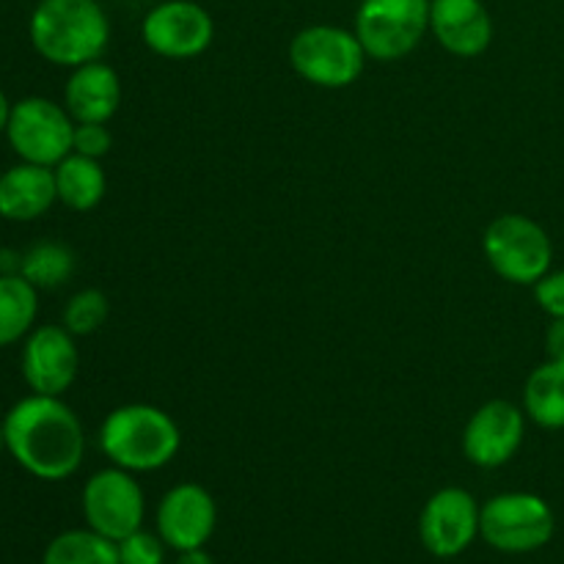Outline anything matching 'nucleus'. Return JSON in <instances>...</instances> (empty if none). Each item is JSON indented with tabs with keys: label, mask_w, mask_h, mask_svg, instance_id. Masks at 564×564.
Listing matches in <instances>:
<instances>
[{
	"label": "nucleus",
	"mask_w": 564,
	"mask_h": 564,
	"mask_svg": "<svg viewBox=\"0 0 564 564\" xmlns=\"http://www.w3.org/2000/svg\"><path fill=\"white\" fill-rule=\"evenodd\" d=\"M6 452L17 466L42 482H64L80 471L86 430L61 397L28 394L3 419Z\"/></svg>",
	"instance_id": "nucleus-1"
},
{
	"label": "nucleus",
	"mask_w": 564,
	"mask_h": 564,
	"mask_svg": "<svg viewBox=\"0 0 564 564\" xmlns=\"http://www.w3.org/2000/svg\"><path fill=\"white\" fill-rule=\"evenodd\" d=\"M28 36L47 64L75 69L102 58L110 20L97 0H39L28 20Z\"/></svg>",
	"instance_id": "nucleus-2"
},
{
	"label": "nucleus",
	"mask_w": 564,
	"mask_h": 564,
	"mask_svg": "<svg viewBox=\"0 0 564 564\" xmlns=\"http://www.w3.org/2000/svg\"><path fill=\"white\" fill-rule=\"evenodd\" d=\"M99 449L110 466L132 474L160 471L182 449L180 424L163 408L149 402L119 405L99 424Z\"/></svg>",
	"instance_id": "nucleus-3"
},
{
	"label": "nucleus",
	"mask_w": 564,
	"mask_h": 564,
	"mask_svg": "<svg viewBox=\"0 0 564 564\" xmlns=\"http://www.w3.org/2000/svg\"><path fill=\"white\" fill-rule=\"evenodd\" d=\"M369 55L356 31L341 25H308L290 42V64L297 77L317 88H347L364 75Z\"/></svg>",
	"instance_id": "nucleus-4"
},
{
	"label": "nucleus",
	"mask_w": 564,
	"mask_h": 564,
	"mask_svg": "<svg viewBox=\"0 0 564 564\" xmlns=\"http://www.w3.org/2000/svg\"><path fill=\"white\" fill-rule=\"evenodd\" d=\"M482 251L499 279L534 286L554 262V242L534 218L521 213L499 215L482 235Z\"/></svg>",
	"instance_id": "nucleus-5"
},
{
	"label": "nucleus",
	"mask_w": 564,
	"mask_h": 564,
	"mask_svg": "<svg viewBox=\"0 0 564 564\" xmlns=\"http://www.w3.org/2000/svg\"><path fill=\"white\" fill-rule=\"evenodd\" d=\"M556 529L549 501L527 490L488 499L479 510V538L501 554H532L551 543Z\"/></svg>",
	"instance_id": "nucleus-6"
},
{
	"label": "nucleus",
	"mask_w": 564,
	"mask_h": 564,
	"mask_svg": "<svg viewBox=\"0 0 564 564\" xmlns=\"http://www.w3.org/2000/svg\"><path fill=\"white\" fill-rule=\"evenodd\" d=\"M352 31L372 61H400L430 31V0H361Z\"/></svg>",
	"instance_id": "nucleus-7"
},
{
	"label": "nucleus",
	"mask_w": 564,
	"mask_h": 564,
	"mask_svg": "<svg viewBox=\"0 0 564 564\" xmlns=\"http://www.w3.org/2000/svg\"><path fill=\"white\" fill-rule=\"evenodd\" d=\"M6 138L22 163L55 169L66 154H72L75 119L53 99L25 97L11 105Z\"/></svg>",
	"instance_id": "nucleus-8"
},
{
	"label": "nucleus",
	"mask_w": 564,
	"mask_h": 564,
	"mask_svg": "<svg viewBox=\"0 0 564 564\" xmlns=\"http://www.w3.org/2000/svg\"><path fill=\"white\" fill-rule=\"evenodd\" d=\"M80 505L86 527L113 543L143 529V518H147V499H143L135 474L119 466L91 474L83 485Z\"/></svg>",
	"instance_id": "nucleus-9"
},
{
	"label": "nucleus",
	"mask_w": 564,
	"mask_h": 564,
	"mask_svg": "<svg viewBox=\"0 0 564 564\" xmlns=\"http://www.w3.org/2000/svg\"><path fill=\"white\" fill-rule=\"evenodd\" d=\"M141 39L160 58L191 61L213 44L215 20L196 0H163L143 17Z\"/></svg>",
	"instance_id": "nucleus-10"
},
{
	"label": "nucleus",
	"mask_w": 564,
	"mask_h": 564,
	"mask_svg": "<svg viewBox=\"0 0 564 564\" xmlns=\"http://www.w3.org/2000/svg\"><path fill=\"white\" fill-rule=\"evenodd\" d=\"M75 339L64 325H36L22 339L20 372L31 394L64 397L72 389L80 369Z\"/></svg>",
	"instance_id": "nucleus-11"
},
{
	"label": "nucleus",
	"mask_w": 564,
	"mask_h": 564,
	"mask_svg": "<svg viewBox=\"0 0 564 564\" xmlns=\"http://www.w3.org/2000/svg\"><path fill=\"white\" fill-rule=\"evenodd\" d=\"M479 501L466 488H441L419 516L422 545L438 560L460 556L479 538Z\"/></svg>",
	"instance_id": "nucleus-12"
},
{
	"label": "nucleus",
	"mask_w": 564,
	"mask_h": 564,
	"mask_svg": "<svg viewBox=\"0 0 564 564\" xmlns=\"http://www.w3.org/2000/svg\"><path fill=\"white\" fill-rule=\"evenodd\" d=\"M527 438V413L510 400H490L471 413L463 430V455L477 468H501Z\"/></svg>",
	"instance_id": "nucleus-13"
},
{
	"label": "nucleus",
	"mask_w": 564,
	"mask_h": 564,
	"mask_svg": "<svg viewBox=\"0 0 564 564\" xmlns=\"http://www.w3.org/2000/svg\"><path fill=\"white\" fill-rule=\"evenodd\" d=\"M158 534L169 549L180 551L204 549L218 527V505L213 494L196 482H180L160 499L154 512Z\"/></svg>",
	"instance_id": "nucleus-14"
},
{
	"label": "nucleus",
	"mask_w": 564,
	"mask_h": 564,
	"mask_svg": "<svg viewBox=\"0 0 564 564\" xmlns=\"http://www.w3.org/2000/svg\"><path fill=\"white\" fill-rule=\"evenodd\" d=\"M430 33L446 53L477 58L494 42V20L482 0H430Z\"/></svg>",
	"instance_id": "nucleus-15"
},
{
	"label": "nucleus",
	"mask_w": 564,
	"mask_h": 564,
	"mask_svg": "<svg viewBox=\"0 0 564 564\" xmlns=\"http://www.w3.org/2000/svg\"><path fill=\"white\" fill-rule=\"evenodd\" d=\"M121 105V80L119 72L110 64L88 61V64L75 66L64 83V108L75 119V124L83 121H99L108 124Z\"/></svg>",
	"instance_id": "nucleus-16"
},
{
	"label": "nucleus",
	"mask_w": 564,
	"mask_h": 564,
	"mask_svg": "<svg viewBox=\"0 0 564 564\" xmlns=\"http://www.w3.org/2000/svg\"><path fill=\"white\" fill-rule=\"evenodd\" d=\"M58 202L55 174L47 165L17 163L0 174V218L11 224H31L47 215Z\"/></svg>",
	"instance_id": "nucleus-17"
},
{
	"label": "nucleus",
	"mask_w": 564,
	"mask_h": 564,
	"mask_svg": "<svg viewBox=\"0 0 564 564\" xmlns=\"http://www.w3.org/2000/svg\"><path fill=\"white\" fill-rule=\"evenodd\" d=\"M58 202L72 213H91L102 204L108 193V176H105L102 160L86 158V154H66L53 169Z\"/></svg>",
	"instance_id": "nucleus-18"
},
{
	"label": "nucleus",
	"mask_w": 564,
	"mask_h": 564,
	"mask_svg": "<svg viewBox=\"0 0 564 564\" xmlns=\"http://www.w3.org/2000/svg\"><path fill=\"white\" fill-rule=\"evenodd\" d=\"M523 413L543 430H564V364L545 358L523 386Z\"/></svg>",
	"instance_id": "nucleus-19"
},
{
	"label": "nucleus",
	"mask_w": 564,
	"mask_h": 564,
	"mask_svg": "<svg viewBox=\"0 0 564 564\" xmlns=\"http://www.w3.org/2000/svg\"><path fill=\"white\" fill-rule=\"evenodd\" d=\"M39 290L25 275H0V347L17 345L36 328Z\"/></svg>",
	"instance_id": "nucleus-20"
},
{
	"label": "nucleus",
	"mask_w": 564,
	"mask_h": 564,
	"mask_svg": "<svg viewBox=\"0 0 564 564\" xmlns=\"http://www.w3.org/2000/svg\"><path fill=\"white\" fill-rule=\"evenodd\" d=\"M42 564H119V549L94 529H69L50 540Z\"/></svg>",
	"instance_id": "nucleus-21"
},
{
	"label": "nucleus",
	"mask_w": 564,
	"mask_h": 564,
	"mask_svg": "<svg viewBox=\"0 0 564 564\" xmlns=\"http://www.w3.org/2000/svg\"><path fill=\"white\" fill-rule=\"evenodd\" d=\"M75 268L77 259L69 246L55 240H42L28 248V251H22L20 275H25L36 290H55V286L66 284L75 275Z\"/></svg>",
	"instance_id": "nucleus-22"
},
{
	"label": "nucleus",
	"mask_w": 564,
	"mask_h": 564,
	"mask_svg": "<svg viewBox=\"0 0 564 564\" xmlns=\"http://www.w3.org/2000/svg\"><path fill=\"white\" fill-rule=\"evenodd\" d=\"M110 314V301L102 290H88L75 292V295L66 301L64 314H61V325L69 330L72 336H91L108 323Z\"/></svg>",
	"instance_id": "nucleus-23"
},
{
	"label": "nucleus",
	"mask_w": 564,
	"mask_h": 564,
	"mask_svg": "<svg viewBox=\"0 0 564 564\" xmlns=\"http://www.w3.org/2000/svg\"><path fill=\"white\" fill-rule=\"evenodd\" d=\"M116 549H119V564H163L169 545L163 543L160 534L138 529L130 538L119 540Z\"/></svg>",
	"instance_id": "nucleus-24"
},
{
	"label": "nucleus",
	"mask_w": 564,
	"mask_h": 564,
	"mask_svg": "<svg viewBox=\"0 0 564 564\" xmlns=\"http://www.w3.org/2000/svg\"><path fill=\"white\" fill-rule=\"evenodd\" d=\"M110 147H113V135H110L108 124H99V121H83V124H75L72 152L102 160L105 154L110 152Z\"/></svg>",
	"instance_id": "nucleus-25"
},
{
	"label": "nucleus",
	"mask_w": 564,
	"mask_h": 564,
	"mask_svg": "<svg viewBox=\"0 0 564 564\" xmlns=\"http://www.w3.org/2000/svg\"><path fill=\"white\" fill-rule=\"evenodd\" d=\"M534 301L551 319H564V270H549L534 284Z\"/></svg>",
	"instance_id": "nucleus-26"
},
{
	"label": "nucleus",
	"mask_w": 564,
	"mask_h": 564,
	"mask_svg": "<svg viewBox=\"0 0 564 564\" xmlns=\"http://www.w3.org/2000/svg\"><path fill=\"white\" fill-rule=\"evenodd\" d=\"M545 358L564 364V319H551L545 330Z\"/></svg>",
	"instance_id": "nucleus-27"
},
{
	"label": "nucleus",
	"mask_w": 564,
	"mask_h": 564,
	"mask_svg": "<svg viewBox=\"0 0 564 564\" xmlns=\"http://www.w3.org/2000/svg\"><path fill=\"white\" fill-rule=\"evenodd\" d=\"M22 253L14 248H0V275H20Z\"/></svg>",
	"instance_id": "nucleus-28"
},
{
	"label": "nucleus",
	"mask_w": 564,
	"mask_h": 564,
	"mask_svg": "<svg viewBox=\"0 0 564 564\" xmlns=\"http://www.w3.org/2000/svg\"><path fill=\"white\" fill-rule=\"evenodd\" d=\"M176 564H215V560L209 556L207 549H191V551H180Z\"/></svg>",
	"instance_id": "nucleus-29"
},
{
	"label": "nucleus",
	"mask_w": 564,
	"mask_h": 564,
	"mask_svg": "<svg viewBox=\"0 0 564 564\" xmlns=\"http://www.w3.org/2000/svg\"><path fill=\"white\" fill-rule=\"evenodd\" d=\"M11 105H14V102H9V97H6V91H3V88H0V135H3L6 127H9Z\"/></svg>",
	"instance_id": "nucleus-30"
},
{
	"label": "nucleus",
	"mask_w": 564,
	"mask_h": 564,
	"mask_svg": "<svg viewBox=\"0 0 564 564\" xmlns=\"http://www.w3.org/2000/svg\"><path fill=\"white\" fill-rule=\"evenodd\" d=\"M6 452V435H3V427H0V455Z\"/></svg>",
	"instance_id": "nucleus-31"
}]
</instances>
